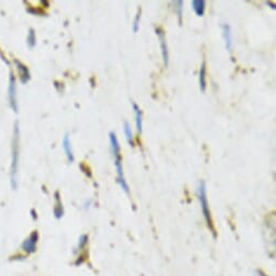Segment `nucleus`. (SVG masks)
<instances>
[{
  "instance_id": "1",
  "label": "nucleus",
  "mask_w": 276,
  "mask_h": 276,
  "mask_svg": "<svg viewBox=\"0 0 276 276\" xmlns=\"http://www.w3.org/2000/svg\"><path fill=\"white\" fill-rule=\"evenodd\" d=\"M110 142H111L113 157H114V164H115L116 171H117V181L125 192L127 194H129V187H128V184H127V182L125 180V176H124L123 158H122V154H120V145H119L116 134L114 132L110 133Z\"/></svg>"
},
{
  "instance_id": "2",
  "label": "nucleus",
  "mask_w": 276,
  "mask_h": 276,
  "mask_svg": "<svg viewBox=\"0 0 276 276\" xmlns=\"http://www.w3.org/2000/svg\"><path fill=\"white\" fill-rule=\"evenodd\" d=\"M197 194H198V200H200V203H201V207L203 210V215H204L205 220H206V223L208 225V228L210 229L211 233L216 237V231L214 228V223H212V219H211L210 210H209V205H208V201H207L206 186H205L204 181H201L200 183H198Z\"/></svg>"
},
{
  "instance_id": "3",
  "label": "nucleus",
  "mask_w": 276,
  "mask_h": 276,
  "mask_svg": "<svg viewBox=\"0 0 276 276\" xmlns=\"http://www.w3.org/2000/svg\"><path fill=\"white\" fill-rule=\"evenodd\" d=\"M19 127L18 124L14 127L13 146H12V164H11V182L13 188H17L18 170H19Z\"/></svg>"
},
{
  "instance_id": "4",
  "label": "nucleus",
  "mask_w": 276,
  "mask_h": 276,
  "mask_svg": "<svg viewBox=\"0 0 276 276\" xmlns=\"http://www.w3.org/2000/svg\"><path fill=\"white\" fill-rule=\"evenodd\" d=\"M9 103L14 112H18V96H17V84L16 78L12 73H10L9 79Z\"/></svg>"
},
{
  "instance_id": "5",
  "label": "nucleus",
  "mask_w": 276,
  "mask_h": 276,
  "mask_svg": "<svg viewBox=\"0 0 276 276\" xmlns=\"http://www.w3.org/2000/svg\"><path fill=\"white\" fill-rule=\"evenodd\" d=\"M156 34L158 36V39L160 41V48H161V54H162V59H164L165 66H168V61H169V54H168V48L166 44V35L165 32L161 30L160 27L156 28Z\"/></svg>"
},
{
  "instance_id": "6",
  "label": "nucleus",
  "mask_w": 276,
  "mask_h": 276,
  "mask_svg": "<svg viewBox=\"0 0 276 276\" xmlns=\"http://www.w3.org/2000/svg\"><path fill=\"white\" fill-rule=\"evenodd\" d=\"M38 240V233L33 232L30 237L25 239V242L22 245V248L26 253H33L36 251V245Z\"/></svg>"
},
{
  "instance_id": "7",
  "label": "nucleus",
  "mask_w": 276,
  "mask_h": 276,
  "mask_svg": "<svg viewBox=\"0 0 276 276\" xmlns=\"http://www.w3.org/2000/svg\"><path fill=\"white\" fill-rule=\"evenodd\" d=\"M222 32H223V37H224L226 49H228L229 51H232L233 37H232V33H231L230 25L229 24H223L222 25Z\"/></svg>"
},
{
  "instance_id": "8",
  "label": "nucleus",
  "mask_w": 276,
  "mask_h": 276,
  "mask_svg": "<svg viewBox=\"0 0 276 276\" xmlns=\"http://www.w3.org/2000/svg\"><path fill=\"white\" fill-rule=\"evenodd\" d=\"M16 64L18 66V70H19V75H20V79L23 83H26L28 80H30L31 76H30V72H28V68L22 64V63L19 62L16 60Z\"/></svg>"
},
{
  "instance_id": "9",
  "label": "nucleus",
  "mask_w": 276,
  "mask_h": 276,
  "mask_svg": "<svg viewBox=\"0 0 276 276\" xmlns=\"http://www.w3.org/2000/svg\"><path fill=\"white\" fill-rule=\"evenodd\" d=\"M132 108H133V112H134V117H136V126H137V131L139 133L142 132V112H141L139 106L132 102Z\"/></svg>"
},
{
  "instance_id": "10",
  "label": "nucleus",
  "mask_w": 276,
  "mask_h": 276,
  "mask_svg": "<svg viewBox=\"0 0 276 276\" xmlns=\"http://www.w3.org/2000/svg\"><path fill=\"white\" fill-rule=\"evenodd\" d=\"M63 148H64V151H65V154H66V157H67L68 161H69V162H73V161H74L73 148H72V143H70L69 137L67 136V134L64 137V139H63Z\"/></svg>"
},
{
  "instance_id": "11",
  "label": "nucleus",
  "mask_w": 276,
  "mask_h": 276,
  "mask_svg": "<svg viewBox=\"0 0 276 276\" xmlns=\"http://www.w3.org/2000/svg\"><path fill=\"white\" fill-rule=\"evenodd\" d=\"M191 5H192V8L198 17L204 16L205 9H206V2L205 0H193Z\"/></svg>"
},
{
  "instance_id": "12",
  "label": "nucleus",
  "mask_w": 276,
  "mask_h": 276,
  "mask_svg": "<svg viewBox=\"0 0 276 276\" xmlns=\"http://www.w3.org/2000/svg\"><path fill=\"white\" fill-rule=\"evenodd\" d=\"M200 87L202 92L206 90V61H203L200 69Z\"/></svg>"
},
{
  "instance_id": "13",
  "label": "nucleus",
  "mask_w": 276,
  "mask_h": 276,
  "mask_svg": "<svg viewBox=\"0 0 276 276\" xmlns=\"http://www.w3.org/2000/svg\"><path fill=\"white\" fill-rule=\"evenodd\" d=\"M56 205L54 207V214L56 218H61L63 216V207H62V203L60 201V196L59 193H56Z\"/></svg>"
},
{
  "instance_id": "14",
  "label": "nucleus",
  "mask_w": 276,
  "mask_h": 276,
  "mask_svg": "<svg viewBox=\"0 0 276 276\" xmlns=\"http://www.w3.org/2000/svg\"><path fill=\"white\" fill-rule=\"evenodd\" d=\"M124 131H125V136L127 141H128L129 144L133 146V141H132V131H131V127L129 126L128 123H125L124 125Z\"/></svg>"
},
{
  "instance_id": "15",
  "label": "nucleus",
  "mask_w": 276,
  "mask_h": 276,
  "mask_svg": "<svg viewBox=\"0 0 276 276\" xmlns=\"http://www.w3.org/2000/svg\"><path fill=\"white\" fill-rule=\"evenodd\" d=\"M27 44L31 48L36 45V35H35V32L33 30H31L27 35Z\"/></svg>"
},
{
  "instance_id": "16",
  "label": "nucleus",
  "mask_w": 276,
  "mask_h": 276,
  "mask_svg": "<svg viewBox=\"0 0 276 276\" xmlns=\"http://www.w3.org/2000/svg\"><path fill=\"white\" fill-rule=\"evenodd\" d=\"M174 9L176 10V14H178V18H179V21L181 23V18H182V9H183V2H175L174 3Z\"/></svg>"
},
{
  "instance_id": "17",
  "label": "nucleus",
  "mask_w": 276,
  "mask_h": 276,
  "mask_svg": "<svg viewBox=\"0 0 276 276\" xmlns=\"http://www.w3.org/2000/svg\"><path fill=\"white\" fill-rule=\"evenodd\" d=\"M140 18H141V10H139V12L137 13L136 16V19H134L133 21V26H132V30L134 33H137L138 30H139V22H140Z\"/></svg>"
},
{
  "instance_id": "18",
  "label": "nucleus",
  "mask_w": 276,
  "mask_h": 276,
  "mask_svg": "<svg viewBox=\"0 0 276 276\" xmlns=\"http://www.w3.org/2000/svg\"><path fill=\"white\" fill-rule=\"evenodd\" d=\"M87 240H88V236L87 235H82L79 239V245H78V248L81 249L82 247H84V245L87 244Z\"/></svg>"
},
{
  "instance_id": "19",
  "label": "nucleus",
  "mask_w": 276,
  "mask_h": 276,
  "mask_svg": "<svg viewBox=\"0 0 276 276\" xmlns=\"http://www.w3.org/2000/svg\"><path fill=\"white\" fill-rule=\"evenodd\" d=\"M256 276H267L263 271H260V270H257L256 271Z\"/></svg>"
}]
</instances>
